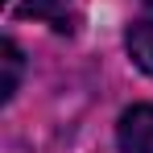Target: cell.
I'll list each match as a JSON object with an SVG mask.
<instances>
[{
  "label": "cell",
  "instance_id": "2",
  "mask_svg": "<svg viewBox=\"0 0 153 153\" xmlns=\"http://www.w3.org/2000/svg\"><path fill=\"white\" fill-rule=\"evenodd\" d=\"M128 54H132V62L145 71V75H153V8L149 13H141L132 25H128Z\"/></svg>",
  "mask_w": 153,
  "mask_h": 153
},
{
  "label": "cell",
  "instance_id": "3",
  "mask_svg": "<svg viewBox=\"0 0 153 153\" xmlns=\"http://www.w3.org/2000/svg\"><path fill=\"white\" fill-rule=\"evenodd\" d=\"M0 62H4V83H0V100L8 103L13 95H17V87H21V66H25V62H21V50H17V42H4V58H0Z\"/></svg>",
  "mask_w": 153,
  "mask_h": 153
},
{
  "label": "cell",
  "instance_id": "1",
  "mask_svg": "<svg viewBox=\"0 0 153 153\" xmlns=\"http://www.w3.org/2000/svg\"><path fill=\"white\" fill-rule=\"evenodd\" d=\"M116 145L120 153H153V103H137L120 116Z\"/></svg>",
  "mask_w": 153,
  "mask_h": 153
}]
</instances>
